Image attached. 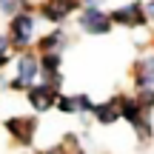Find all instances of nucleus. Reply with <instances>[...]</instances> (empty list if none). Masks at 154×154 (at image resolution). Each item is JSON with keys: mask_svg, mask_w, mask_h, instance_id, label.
Segmentation results:
<instances>
[{"mask_svg": "<svg viewBox=\"0 0 154 154\" xmlns=\"http://www.w3.org/2000/svg\"><path fill=\"white\" fill-rule=\"evenodd\" d=\"M34 26H37V20H34L32 9L20 11L17 17H11L9 20V43L14 49H26L32 43V37H34Z\"/></svg>", "mask_w": 154, "mask_h": 154, "instance_id": "f257e3e1", "label": "nucleus"}, {"mask_svg": "<svg viewBox=\"0 0 154 154\" xmlns=\"http://www.w3.org/2000/svg\"><path fill=\"white\" fill-rule=\"evenodd\" d=\"M14 63H17V77L9 83V86L11 88H26V91H29V88L37 83V77H40V57L23 51Z\"/></svg>", "mask_w": 154, "mask_h": 154, "instance_id": "f03ea898", "label": "nucleus"}, {"mask_svg": "<svg viewBox=\"0 0 154 154\" xmlns=\"http://www.w3.org/2000/svg\"><path fill=\"white\" fill-rule=\"evenodd\" d=\"M117 106H120V117L128 120L134 128H137L140 137H151V123H149V117H146L143 106H140L137 100H134V97H120Z\"/></svg>", "mask_w": 154, "mask_h": 154, "instance_id": "7ed1b4c3", "label": "nucleus"}, {"mask_svg": "<svg viewBox=\"0 0 154 154\" xmlns=\"http://www.w3.org/2000/svg\"><path fill=\"white\" fill-rule=\"evenodd\" d=\"M77 26L83 29V32L88 34H109L111 32V17L106 14L103 9H83L80 14H77Z\"/></svg>", "mask_w": 154, "mask_h": 154, "instance_id": "20e7f679", "label": "nucleus"}, {"mask_svg": "<svg viewBox=\"0 0 154 154\" xmlns=\"http://www.w3.org/2000/svg\"><path fill=\"white\" fill-rule=\"evenodd\" d=\"M26 97H29V103H32L34 111H46V109H51V106H57L60 91H57L54 86H49V83H34L26 91Z\"/></svg>", "mask_w": 154, "mask_h": 154, "instance_id": "39448f33", "label": "nucleus"}, {"mask_svg": "<svg viewBox=\"0 0 154 154\" xmlns=\"http://www.w3.org/2000/svg\"><path fill=\"white\" fill-rule=\"evenodd\" d=\"M34 128H37V120L34 117H9L6 120V131L14 143L20 146H29L34 140Z\"/></svg>", "mask_w": 154, "mask_h": 154, "instance_id": "423d86ee", "label": "nucleus"}, {"mask_svg": "<svg viewBox=\"0 0 154 154\" xmlns=\"http://www.w3.org/2000/svg\"><path fill=\"white\" fill-rule=\"evenodd\" d=\"M111 17V26H146V14H143V6H140V0H134V3H126L120 6V9L109 11Z\"/></svg>", "mask_w": 154, "mask_h": 154, "instance_id": "0eeeda50", "label": "nucleus"}, {"mask_svg": "<svg viewBox=\"0 0 154 154\" xmlns=\"http://www.w3.org/2000/svg\"><path fill=\"white\" fill-rule=\"evenodd\" d=\"M77 6H80V0H43L40 14H43L46 20H51V23H63Z\"/></svg>", "mask_w": 154, "mask_h": 154, "instance_id": "6e6552de", "label": "nucleus"}, {"mask_svg": "<svg viewBox=\"0 0 154 154\" xmlns=\"http://www.w3.org/2000/svg\"><path fill=\"white\" fill-rule=\"evenodd\" d=\"M134 83L140 91H154V54L140 57L134 66Z\"/></svg>", "mask_w": 154, "mask_h": 154, "instance_id": "1a4fd4ad", "label": "nucleus"}, {"mask_svg": "<svg viewBox=\"0 0 154 154\" xmlns=\"http://www.w3.org/2000/svg\"><path fill=\"white\" fill-rule=\"evenodd\" d=\"M91 114L97 117V123H103V126H111V123L120 120V106H117V100H109V103H94Z\"/></svg>", "mask_w": 154, "mask_h": 154, "instance_id": "9d476101", "label": "nucleus"}, {"mask_svg": "<svg viewBox=\"0 0 154 154\" xmlns=\"http://www.w3.org/2000/svg\"><path fill=\"white\" fill-rule=\"evenodd\" d=\"M66 46V34L57 29V32H49V34H43V37L37 40V49H40V54H60V49Z\"/></svg>", "mask_w": 154, "mask_h": 154, "instance_id": "9b49d317", "label": "nucleus"}, {"mask_svg": "<svg viewBox=\"0 0 154 154\" xmlns=\"http://www.w3.org/2000/svg\"><path fill=\"white\" fill-rule=\"evenodd\" d=\"M60 54H40V74L49 80V77L60 74Z\"/></svg>", "mask_w": 154, "mask_h": 154, "instance_id": "f8f14e48", "label": "nucleus"}, {"mask_svg": "<svg viewBox=\"0 0 154 154\" xmlns=\"http://www.w3.org/2000/svg\"><path fill=\"white\" fill-rule=\"evenodd\" d=\"M20 11H29V0H0V14L17 17Z\"/></svg>", "mask_w": 154, "mask_h": 154, "instance_id": "ddd939ff", "label": "nucleus"}, {"mask_svg": "<svg viewBox=\"0 0 154 154\" xmlns=\"http://www.w3.org/2000/svg\"><path fill=\"white\" fill-rule=\"evenodd\" d=\"M51 154H83V151H80V146L74 143V137H66V140H63V146L51 149Z\"/></svg>", "mask_w": 154, "mask_h": 154, "instance_id": "4468645a", "label": "nucleus"}, {"mask_svg": "<svg viewBox=\"0 0 154 154\" xmlns=\"http://www.w3.org/2000/svg\"><path fill=\"white\" fill-rule=\"evenodd\" d=\"M72 97H74V109L77 111H91L94 109V103L86 97V94H72Z\"/></svg>", "mask_w": 154, "mask_h": 154, "instance_id": "2eb2a0df", "label": "nucleus"}, {"mask_svg": "<svg viewBox=\"0 0 154 154\" xmlns=\"http://www.w3.org/2000/svg\"><path fill=\"white\" fill-rule=\"evenodd\" d=\"M140 6H143L146 20H154V0H140Z\"/></svg>", "mask_w": 154, "mask_h": 154, "instance_id": "dca6fc26", "label": "nucleus"}, {"mask_svg": "<svg viewBox=\"0 0 154 154\" xmlns=\"http://www.w3.org/2000/svg\"><path fill=\"white\" fill-rule=\"evenodd\" d=\"M83 6H86V9H100V6L106 3V0H80Z\"/></svg>", "mask_w": 154, "mask_h": 154, "instance_id": "f3484780", "label": "nucleus"}, {"mask_svg": "<svg viewBox=\"0 0 154 154\" xmlns=\"http://www.w3.org/2000/svg\"><path fill=\"white\" fill-rule=\"evenodd\" d=\"M6 49H9V37L0 34V54H6Z\"/></svg>", "mask_w": 154, "mask_h": 154, "instance_id": "a211bd4d", "label": "nucleus"}, {"mask_svg": "<svg viewBox=\"0 0 154 154\" xmlns=\"http://www.w3.org/2000/svg\"><path fill=\"white\" fill-rule=\"evenodd\" d=\"M6 63H9V57H6V54H0V69H3Z\"/></svg>", "mask_w": 154, "mask_h": 154, "instance_id": "6ab92c4d", "label": "nucleus"}]
</instances>
